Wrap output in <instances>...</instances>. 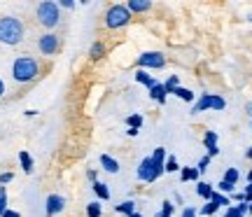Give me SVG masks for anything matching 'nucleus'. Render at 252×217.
I'll return each instance as SVG.
<instances>
[{
    "label": "nucleus",
    "instance_id": "29",
    "mask_svg": "<svg viewBox=\"0 0 252 217\" xmlns=\"http://www.w3.org/2000/svg\"><path fill=\"white\" fill-rule=\"evenodd\" d=\"M238 178H241L238 168H226V173H224V178H222V180H224V182H231V185H236V182H238Z\"/></svg>",
    "mask_w": 252,
    "mask_h": 217
},
{
    "label": "nucleus",
    "instance_id": "8",
    "mask_svg": "<svg viewBox=\"0 0 252 217\" xmlns=\"http://www.w3.org/2000/svg\"><path fill=\"white\" fill-rule=\"evenodd\" d=\"M63 208H65V199H63L61 194H49V196H47V201H45L47 217L59 215V213H63Z\"/></svg>",
    "mask_w": 252,
    "mask_h": 217
},
{
    "label": "nucleus",
    "instance_id": "5",
    "mask_svg": "<svg viewBox=\"0 0 252 217\" xmlns=\"http://www.w3.org/2000/svg\"><path fill=\"white\" fill-rule=\"evenodd\" d=\"M37 49H40L42 56H54L61 49V40H59L56 33H45V35L37 40Z\"/></svg>",
    "mask_w": 252,
    "mask_h": 217
},
{
    "label": "nucleus",
    "instance_id": "23",
    "mask_svg": "<svg viewBox=\"0 0 252 217\" xmlns=\"http://www.w3.org/2000/svg\"><path fill=\"white\" fill-rule=\"evenodd\" d=\"M178 87H180V75H171L168 80L163 82V89H166V93H173Z\"/></svg>",
    "mask_w": 252,
    "mask_h": 217
},
{
    "label": "nucleus",
    "instance_id": "33",
    "mask_svg": "<svg viewBox=\"0 0 252 217\" xmlns=\"http://www.w3.org/2000/svg\"><path fill=\"white\" fill-rule=\"evenodd\" d=\"M5 210H7V189L0 187V217L5 215Z\"/></svg>",
    "mask_w": 252,
    "mask_h": 217
},
{
    "label": "nucleus",
    "instance_id": "42",
    "mask_svg": "<svg viewBox=\"0 0 252 217\" xmlns=\"http://www.w3.org/2000/svg\"><path fill=\"white\" fill-rule=\"evenodd\" d=\"M173 199H175V203H178V206H185V199H182V194H180V191H178V194H175Z\"/></svg>",
    "mask_w": 252,
    "mask_h": 217
},
{
    "label": "nucleus",
    "instance_id": "22",
    "mask_svg": "<svg viewBox=\"0 0 252 217\" xmlns=\"http://www.w3.org/2000/svg\"><path fill=\"white\" fill-rule=\"evenodd\" d=\"M115 210H117L119 215L128 217V215H133V213H135V203H133V201H122V203H119Z\"/></svg>",
    "mask_w": 252,
    "mask_h": 217
},
{
    "label": "nucleus",
    "instance_id": "15",
    "mask_svg": "<svg viewBox=\"0 0 252 217\" xmlns=\"http://www.w3.org/2000/svg\"><path fill=\"white\" fill-rule=\"evenodd\" d=\"M100 166H103L108 173H119V161L112 159L110 154H100Z\"/></svg>",
    "mask_w": 252,
    "mask_h": 217
},
{
    "label": "nucleus",
    "instance_id": "11",
    "mask_svg": "<svg viewBox=\"0 0 252 217\" xmlns=\"http://www.w3.org/2000/svg\"><path fill=\"white\" fill-rule=\"evenodd\" d=\"M126 7H128L131 14H135V12H150V9H152V2H150V0H128Z\"/></svg>",
    "mask_w": 252,
    "mask_h": 217
},
{
    "label": "nucleus",
    "instance_id": "12",
    "mask_svg": "<svg viewBox=\"0 0 252 217\" xmlns=\"http://www.w3.org/2000/svg\"><path fill=\"white\" fill-rule=\"evenodd\" d=\"M108 54V45H105V42H94V45H91V49H89V56H91V61H100V59H103V56Z\"/></svg>",
    "mask_w": 252,
    "mask_h": 217
},
{
    "label": "nucleus",
    "instance_id": "17",
    "mask_svg": "<svg viewBox=\"0 0 252 217\" xmlns=\"http://www.w3.org/2000/svg\"><path fill=\"white\" fill-rule=\"evenodd\" d=\"M213 185L210 182H203V180H198L196 182V194L201 196V199H206V201H210V196H213Z\"/></svg>",
    "mask_w": 252,
    "mask_h": 217
},
{
    "label": "nucleus",
    "instance_id": "27",
    "mask_svg": "<svg viewBox=\"0 0 252 217\" xmlns=\"http://www.w3.org/2000/svg\"><path fill=\"white\" fill-rule=\"evenodd\" d=\"M226 108V100L217 93H210V110H224Z\"/></svg>",
    "mask_w": 252,
    "mask_h": 217
},
{
    "label": "nucleus",
    "instance_id": "36",
    "mask_svg": "<svg viewBox=\"0 0 252 217\" xmlns=\"http://www.w3.org/2000/svg\"><path fill=\"white\" fill-rule=\"evenodd\" d=\"M224 217H243V215L238 213V208H236V206H229V208H226V213H224Z\"/></svg>",
    "mask_w": 252,
    "mask_h": 217
},
{
    "label": "nucleus",
    "instance_id": "52",
    "mask_svg": "<svg viewBox=\"0 0 252 217\" xmlns=\"http://www.w3.org/2000/svg\"><path fill=\"white\" fill-rule=\"evenodd\" d=\"M248 19H250V21H252V12H250V17H248Z\"/></svg>",
    "mask_w": 252,
    "mask_h": 217
},
{
    "label": "nucleus",
    "instance_id": "10",
    "mask_svg": "<svg viewBox=\"0 0 252 217\" xmlns=\"http://www.w3.org/2000/svg\"><path fill=\"white\" fill-rule=\"evenodd\" d=\"M166 159H168V154H166V150L163 147H157L152 152V163H154V171L161 175L163 173V163H166Z\"/></svg>",
    "mask_w": 252,
    "mask_h": 217
},
{
    "label": "nucleus",
    "instance_id": "37",
    "mask_svg": "<svg viewBox=\"0 0 252 217\" xmlns=\"http://www.w3.org/2000/svg\"><path fill=\"white\" fill-rule=\"evenodd\" d=\"M245 203H252V185H248V187H245Z\"/></svg>",
    "mask_w": 252,
    "mask_h": 217
},
{
    "label": "nucleus",
    "instance_id": "9",
    "mask_svg": "<svg viewBox=\"0 0 252 217\" xmlns=\"http://www.w3.org/2000/svg\"><path fill=\"white\" fill-rule=\"evenodd\" d=\"M203 145H206L208 150V156L213 159L220 154V147H217V131H206V136H203Z\"/></svg>",
    "mask_w": 252,
    "mask_h": 217
},
{
    "label": "nucleus",
    "instance_id": "19",
    "mask_svg": "<svg viewBox=\"0 0 252 217\" xmlns=\"http://www.w3.org/2000/svg\"><path fill=\"white\" fill-rule=\"evenodd\" d=\"M19 163H21L24 173H28V175L33 173V156H31L26 150H21V152H19Z\"/></svg>",
    "mask_w": 252,
    "mask_h": 217
},
{
    "label": "nucleus",
    "instance_id": "7",
    "mask_svg": "<svg viewBox=\"0 0 252 217\" xmlns=\"http://www.w3.org/2000/svg\"><path fill=\"white\" fill-rule=\"evenodd\" d=\"M159 178H161V175L154 171L152 156H145L143 161H140V166H138V180H143V182H157Z\"/></svg>",
    "mask_w": 252,
    "mask_h": 217
},
{
    "label": "nucleus",
    "instance_id": "40",
    "mask_svg": "<svg viewBox=\"0 0 252 217\" xmlns=\"http://www.w3.org/2000/svg\"><path fill=\"white\" fill-rule=\"evenodd\" d=\"M236 208H238V213H241V215H248V203H245V201H243V203H238V206H236Z\"/></svg>",
    "mask_w": 252,
    "mask_h": 217
},
{
    "label": "nucleus",
    "instance_id": "44",
    "mask_svg": "<svg viewBox=\"0 0 252 217\" xmlns=\"http://www.w3.org/2000/svg\"><path fill=\"white\" fill-rule=\"evenodd\" d=\"M24 115H26V117H35V115H37V110H26Z\"/></svg>",
    "mask_w": 252,
    "mask_h": 217
},
{
    "label": "nucleus",
    "instance_id": "28",
    "mask_svg": "<svg viewBox=\"0 0 252 217\" xmlns=\"http://www.w3.org/2000/svg\"><path fill=\"white\" fill-rule=\"evenodd\" d=\"M126 126L140 131V126H143V115H131V117H126Z\"/></svg>",
    "mask_w": 252,
    "mask_h": 217
},
{
    "label": "nucleus",
    "instance_id": "34",
    "mask_svg": "<svg viewBox=\"0 0 252 217\" xmlns=\"http://www.w3.org/2000/svg\"><path fill=\"white\" fill-rule=\"evenodd\" d=\"M208 163H210V156H208V154H206V156H203V159L198 161L196 171H198V173H206V171H208Z\"/></svg>",
    "mask_w": 252,
    "mask_h": 217
},
{
    "label": "nucleus",
    "instance_id": "18",
    "mask_svg": "<svg viewBox=\"0 0 252 217\" xmlns=\"http://www.w3.org/2000/svg\"><path fill=\"white\" fill-rule=\"evenodd\" d=\"M198 175H201V173H198L196 168H191V166L180 168V180L182 182H198Z\"/></svg>",
    "mask_w": 252,
    "mask_h": 217
},
{
    "label": "nucleus",
    "instance_id": "41",
    "mask_svg": "<svg viewBox=\"0 0 252 217\" xmlns=\"http://www.w3.org/2000/svg\"><path fill=\"white\" fill-rule=\"evenodd\" d=\"M2 217H21V213H17V210L7 208V210H5V215H2Z\"/></svg>",
    "mask_w": 252,
    "mask_h": 217
},
{
    "label": "nucleus",
    "instance_id": "14",
    "mask_svg": "<svg viewBox=\"0 0 252 217\" xmlns=\"http://www.w3.org/2000/svg\"><path fill=\"white\" fill-rule=\"evenodd\" d=\"M135 82H138V84H143V87H147V89H152L154 84H157V80H154L152 75H150L147 70H140V68L135 70Z\"/></svg>",
    "mask_w": 252,
    "mask_h": 217
},
{
    "label": "nucleus",
    "instance_id": "49",
    "mask_svg": "<svg viewBox=\"0 0 252 217\" xmlns=\"http://www.w3.org/2000/svg\"><path fill=\"white\" fill-rule=\"evenodd\" d=\"M128 217H143V213H138V210H135L133 215H128Z\"/></svg>",
    "mask_w": 252,
    "mask_h": 217
},
{
    "label": "nucleus",
    "instance_id": "16",
    "mask_svg": "<svg viewBox=\"0 0 252 217\" xmlns=\"http://www.w3.org/2000/svg\"><path fill=\"white\" fill-rule=\"evenodd\" d=\"M166 96H168V93H166V89H163V84H159V82L150 89V98L157 100V103H161V105L166 103Z\"/></svg>",
    "mask_w": 252,
    "mask_h": 217
},
{
    "label": "nucleus",
    "instance_id": "38",
    "mask_svg": "<svg viewBox=\"0 0 252 217\" xmlns=\"http://www.w3.org/2000/svg\"><path fill=\"white\" fill-rule=\"evenodd\" d=\"M59 7H65V9H72V7H75V0H61V2H59Z\"/></svg>",
    "mask_w": 252,
    "mask_h": 217
},
{
    "label": "nucleus",
    "instance_id": "2",
    "mask_svg": "<svg viewBox=\"0 0 252 217\" xmlns=\"http://www.w3.org/2000/svg\"><path fill=\"white\" fill-rule=\"evenodd\" d=\"M26 26L17 17H2L0 19V42L7 47H17L24 40Z\"/></svg>",
    "mask_w": 252,
    "mask_h": 217
},
{
    "label": "nucleus",
    "instance_id": "24",
    "mask_svg": "<svg viewBox=\"0 0 252 217\" xmlns=\"http://www.w3.org/2000/svg\"><path fill=\"white\" fill-rule=\"evenodd\" d=\"M210 201L215 203L217 208H222V206H231V199H229V196H224V194H220V191H213Z\"/></svg>",
    "mask_w": 252,
    "mask_h": 217
},
{
    "label": "nucleus",
    "instance_id": "31",
    "mask_svg": "<svg viewBox=\"0 0 252 217\" xmlns=\"http://www.w3.org/2000/svg\"><path fill=\"white\" fill-rule=\"evenodd\" d=\"M217 210H220V208H217L213 201H206V206L201 208V215H203V217H210V215H215Z\"/></svg>",
    "mask_w": 252,
    "mask_h": 217
},
{
    "label": "nucleus",
    "instance_id": "51",
    "mask_svg": "<svg viewBox=\"0 0 252 217\" xmlns=\"http://www.w3.org/2000/svg\"><path fill=\"white\" fill-rule=\"evenodd\" d=\"M248 213H252V203H248Z\"/></svg>",
    "mask_w": 252,
    "mask_h": 217
},
{
    "label": "nucleus",
    "instance_id": "32",
    "mask_svg": "<svg viewBox=\"0 0 252 217\" xmlns=\"http://www.w3.org/2000/svg\"><path fill=\"white\" fill-rule=\"evenodd\" d=\"M217 189H220V194H231V191L236 189V185H231V182H224V180H220L217 182Z\"/></svg>",
    "mask_w": 252,
    "mask_h": 217
},
{
    "label": "nucleus",
    "instance_id": "13",
    "mask_svg": "<svg viewBox=\"0 0 252 217\" xmlns=\"http://www.w3.org/2000/svg\"><path fill=\"white\" fill-rule=\"evenodd\" d=\"M210 110V93H201L198 100H194V108H191V115H198V112H206Z\"/></svg>",
    "mask_w": 252,
    "mask_h": 217
},
{
    "label": "nucleus",
    "instance_id": "48",
    "mask_svg": "<svg viewBox=\"0 0 252 217\" xmlns=\"http://www.w3.org/2000/svg\"><path fill=\"white\" fill-rule=\"evenodd\" d=\"M248 185H252V168H250V173H248Z\"/></svg>",
    "mask_w": 252,
    "mask_h": 217
},
{
    "label": "nucleus",
    "instance_id": "25",
    "mask_svg": "<svg viewBox=\"0 0 252 217\" xmlns=\"http://www.w3.org/2000/svg\"><path fill=\"white\" fill-rule=\"evenodd\" d=\"M173 210H175V203H173V201H163L161 210H159L154 217H173Z\"/></svg>",
    "mask_w": 252,
    "mask_h": 217
},
{
    "label": "nucleus",
    "instance_id": "39",
    "mask_svg": "<svg viewBox=\"0 0 252 217\" xmlns=\"http://www.w3.org/2000/svg\"><path fill=\"white\" fill-rule=\"evenodd\" d=\"M180 217H196V210H194V208H185Z\"/></svg>",
    "mask_w": 252,
    "mask_h": 217
},
{
    "label": "nucleus",
    "instance_id": "47",
    "mask_svg": "<svg viewBox=\"0 0 252 217\" xmlns=\"http://www.w3.org/2000/svg\"><path fill=\"white\" fill-rule=\"evenodd\" d=\"M245 110L250 112V117H252V103H248V105H245Z\"/></svg>",
    "mask_w": 252,
    "mask_h": 217
},
{
    "label": "nucleus",
    "instance_id": "26",
    "mask_svg": "<svg viewBox=\"0 0 252 217\" xmlns=\"http://www.w3.org/2000/svg\"><path fill=\"white\" fill-rule=\"evenodd\" d=\"M103 215V208H100L98 201H91V203H87V217H100Z\"/></svg>",
    "mask_w": 252,
    "mask_h": 217
},
{
    "label": "nucleus",
    "instance_id": "35",
    "mask_svg": "<svg viewBox=\"0 0 252 217\" xmlns=\"http://www.w3.org/2000/svg\"><path fill=\"white\" fill-rule=\"evenodd\" d=\"M14 180V173H2V175H0V185H2V187H5V185H9V182Z\"/></svg>",
    "mask_w": 252,
    "mask_h": 217
},
{
    "label": "nucleus",
    "instance_id": "43",
    "mask_svg": "<svg viewBox=\"0 0 252 217\" xmlns=\"http://www.w3.org/2000/svg\"><path fill=\"white\" fill-rule=\"evenodd\" d=\"M87 178H89L91 182H98V178H96V171H87Z\"/></svg>",
    "mask_w": 252,
    "mask_h": 217
},
{
    "label": "nucleus",
    "instance_id": "4",
    "mask_svg": "<svg viewBox=\"0 0 252 217\" xmlns=\"http://www.w3.org/2000/svg\"><path fill=\"white\" fill-rule=\"evenodd\" d=\"M131 19H133V14L128 12L126 5H122V2L110 5L108 12H105V28H108V31H119V28L128 26Z\"/></svg>",
    "mask_w": 252,
    "mask_h": 217
},
{
    "label": "nucleus",
    "instance_id": "50",
    "mask_svg": "<svg viewBox=\"0 0 252 217\" xmlns=\"http://www.w3.org/2000/svg\"><path fill=\"white\" fill-rule=\"evenodd\" d=\"M245 156H248V159H252V147L248 150V154H245Z\"/></svg>",
    "mask_w": 252,
    "mask_h": 217
},
{
    "label": "nucleus",
    "instance_id": "45",
    "mask_svg": "<svg viewBox=\"0 0 252 217\" xmlns=\"http://www.w3.org/2000/svg\"><path fill=\"white\" fill-rule=\"evenodd\" d=\"M234 199H236V201H238V203H243V201H245V194H236Z\"/></svg>",
    "mask_w": 252,
    "mask_h": 217
},
{
    "label": "nucleus",
    "instance_id": "6",
    "mask_svg": "<svg viewBox=\"0 0 252 217\" xmlns=\"http://www.w3.org/2000/svg\"><path fill=\"white\" fill-rule=\"evenodd\" d=\"M166 65V56L161 52H143L138 56V68L145 70V68H163Z\"/></svg>",
    "mask_w": 252,
    "mask_h": 217
},
{
    "label": "nucleus",
    "instance_id": "20",
    "mask_svg": "<svg viewBox=\"0 0 252 217\" xmlns=\"http://www.w3.org/2000/svg\"><path fill=\"white\" fill-rule=\"evenodd\" d=\"M173 96H178V98L185 100V103H194V100H196V93L191 89H185V87H178V89L173 91Z\"/></svg>",
    "mask_w": 252,
    "mask_h": 217
},
{
    "label": "nucleus",
    "instance_id": "21",
    "mask_svg": "<svg viewBox=\"0 0 252 217\" xmlns=\"http://www.w3.org/2000/svg\"><path fill=\"white\" fill-rule=\"evenodd\" d=\"M94 194L100 201H110V189H108V185H103V182H94Z\"/></svg>",
    "mask_w": 252,
    "mask_h": 217
},
{
    "label": "nucleus",
    "instance_id": "46",
    "mask_svg": "<svg viewBox=\"0 0 252 217\" xmlns=\"http://www.w3.org/2000/svg\"><path fill=\"white\" fill-rule=\"evenodd\" d=\"M2 93H5V82L0 80V98H2Z\"/></svg>",
    "mask_w": 252,
    "mask_h": 217
},
{
    "label": "nucleus",
    "instance_id": "53",
    "mask_svg": "<svg viewBox=\"0 0 252 217\" xmlns=\"http://www.w3.org/2000/svg\"><path fill=\"white\" fill-rule=\"evenodd\" d=\"M250 126H252V122H250Z\"/></svg>",
    "mask_w": 252,
    "mask_h": 217
},
{
    "label": "nucleus",
    "instance_id": "30",
    "mask_svg": "<svg viewBox=\"0 0 252 217\" xmlns=\"http://www.w3.org/2000/svg\"><path fill=\"white\" fill-rule=\"evenodd\" d=\"M175 171H180L178 159H175V156H168V159H166V163H163V173H175Z\"/></svg>",
    "mask_w": 252,
    "mask_h": 217
},
{
    "label": "nucleus",
    "instance_id": "3",
    "mask_svg": "<svg viewBox=\"0 0 252 217\" xmlns=\"http://www.w3.org/2000/svg\"><path fill=\"white\" fill-rule=\"evenodd\" d=\"M35 19L37 24L47 31H52V28L59 26V21H61V7H59V2L54 0H42L35 9Z\"/></svg>",
    "mask_w": 252,
    "mask_h": 217
},
{
    "label": "nucleus",
    "instance_id": "1",
    "mask_svg": "<svg viewBox=\"0 0 252 217\" xmlns=\"http://www.w3.org/2000/svg\"><path fill=\"white\" fill-rule=\"evenodd\" d=\"M40 70H42V65H40V61H37L35 56H17L14 59V63H12V77H14V82H19V84H28V82H33L40 77Z\"/></svg>",
    "mask_w": 252,
    "mask_h": 217
}]
</instances>
